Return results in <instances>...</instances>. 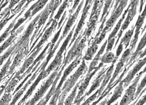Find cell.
Listing matches in <instances>:
<instances>
[{
    "instance_id": "40",
    "label": "cell",
    "mask_w": 146,
    "mask_h": 105,
    "mask_svg": "<svg viewBox=\"0 0 146 105\" xmlns=\"http://www.w3.org/2000/svg\"><path fill=\"white\" fill-rule=\"evenodd\" d=\"M24 10H21V12L15 18L14 20L12 21V23H10V24L9 25V26H8L7 28L6 29V30L4 32H3V34L0 37V44L3 41H4V40L7 38L8 36L9 35V34H10V32H11V30L12 29H13V28L15 24V22H16V20L23 13V12H24Z\"/></svg>"
},
{
    "instance_id": "47",
    "label": "cell",
    "mask_w": 146,
    "mask_h": 105,
    "mask_svg": "<svg viewBox=\"0 0 146 105\" xmlns=\"http://www.w3.org/2000/svg\"><path fill=\"white\" fill-rule=\"evenodd\" d=\"M12 95L10 93H4L0 99V105H8L12 99Z\"/></svg>"
},
{
    "instance_id": "61",
    "label": "cell",
    "mask_w": 146,
    "mask_h": 105,
    "mask_svg": "<svg viewBox=\"0 0 146 105\" xmlns=\"http://www.w3.org/2000/svg\"><path fill=\"white\" fill-rule=\"evenodd\" d=\"M5 0H0V7L2 5Z\"/></svg>"
},
{
    "instance_id": "28",
    "label": "cell",
    "mask_w": 146,
    "mask_h": 105,
    "mask_svg": "<svg viewBox=\"0 0 146 105\" xmlns=\"http://www.w3.org/2000/svg\"><path fill=\"white\" fill-rule=\"evenodd\" d=\"M107 43V40H106V41L105 42L103 46H101L100 50L97 53V55L94 57L92 61L90 63L88 73H91L97 67V65L98 64L99 61V60H100V58H101L100 55L104 52V51L105 49L106 48Z\"/></svg>"
},
{
    "instance_id": "33",
    "label": "cell",
    "mask_w": 146,
    "mask_h": 105,
    "mask_svg": "<svg viewBox=\"0 0 146 105\" xmlns=\"http://www.w3.org/2000/svg\"><path fill=\"white\" fill-rule=\"evenodd\" d=\"M15 55L14 51L13 53L11 54V55L9 56L7 62L3 66L1 70V72H0V83L6 78V75H7V73L8 71V70L9 69L10 65L12 63V60L13 59Z\"/></svg>"
},
{
    "instance_id": "5",
    "label": "cell",
    "mask_w": 146,
    "mask_h": 105,
    "mask_svg": "<svg viewBox=\"0 0 146 105\" xmlns=\"http://www.w3.org/2000/svg\"><path fill=\"white\" fill-rule=\"evenodd\" d=\"M55 0H50L49 3L46 6L45 9L41 12V15L39 17V19L37 23V25L36 27L35 32L33 33L32 36L30 41V46H31L32 43L34 40L35 37L37 38L40 35L42 31V29L48 18L50 14H51V12L53 10V7L54 4Z\"/></svg>"
},
{
    "instance_id": "23",
    "label": "cell",
    "mask_w": 146,
    "mask_h": 105,
    "mask_svg": "<svg viewBox=\"0 0 146 105\" xmlns=\"http://www.w3.org/2000/svg\"><path fill=\"white\" fill-rule=\"evenodd\" d=\"M45 70H41L40 69V72L39 73V76L36 79L35 82L33 83L32 86L30 87V88L28 89V91L27 92L25 96L22 98V99L18 103V104H24V103H25V102L26 100L28 98H30V97L31 96L33 91L36 89V87L37 86H38V83L40 82V81H41V80H43V76L44 72Z\"/></svg>"
},
{
    "instance_id": "37",
    "label": "cell",
    "mask_w": 146,
    "mask_h": 105,
    "mask_svg": "<svg viewBox=\"0 0 146 105\" xmlns=\"http://www.w3.org/2000/svg\"><path fill=\"white\" fill-rule=\"evenodd\" d=\"M135 29V25H133L131 29L129 30L124 35V37L122 38L120 43H121L125 46V48L126 49L129 46L131 38L133 35Z\"/></svg>"
},
{
    "instance_id": "25",
    "label": "cell",
    "mask_w": 146,
    "mask_h": 105,
    "mask_svg": "<svg viewBox=\"0 0 146 105\" xmlns=\"http://www.w3.org/2000/svg\"><path fill=\"white\" fill-rule=\"evenodd\" d=\"M24 29V25H22L20 27L17 31H15L14 33L11 34V36L9 37L8 39L4 42V43L0 46V55L3 52V51L7 49L10 45H12V43L17 39V36L19 34L21 33L23 31Z\"/></svg>"
},
{
    "instance_id": "9",
    "label": "cell",
    "mask_w": 146,
    "mask_h": 105,
    "mask_svg": "<svg viewBox=\"0 0 146 105\" xmlns=\"http://www.w3.org/2000/svg\"><path fill=\"white\" fill-rule=\"evenodd\" d=\"M40 15H41V13L38 14L36 17V18H35L30 23L29 26L26 30L25 31L21 38L19 39L17 43L15 44L16 46V48L15 49L16 54L17 53V51L21 48L22 47L25 45L29 44V42L30 41V37H31V35L32 34L34 29L36 28L37 25V23L39 19Z\"/></svg>"
},
{
    "instance_id": "49",
    "label": "cell",
    "mask_w": 146,
    "mask_h": 105,
    "mask_svg": "<svg viewBox=\"0 0 146 105\" xmlns=\"http://www.w3.org/2000/svg\"><path fill=\"white\" fill-rule=\"evenodd\" d=\"M132 52V51H131L130 48H128L123 53L120 60L123 61H124L125 62H127L129 60V59Z\"/></svg>"
},
{
    "instance_id": "22",
    "label": "cell",
    "mask_w": 146,
    "mask_h": 105,
    "mask_svg": "<svg viewBox=\"0 0 146 105\" xmlns=\"http://www.w3.org/2000/svg\"><path fill=\"white\" fill-rule=\"evenodd\" d=\"M50 45H51V42L48 43L47 46L45 47V48L43 50L42 52L40 53L39 56L34 61L33 63L28 67V69H27L23 74H21V75L17 77V78H18L20 81L23 79L26 76L28 75V74H29V73L31 72L32 69L35 67V66L38 63V62L41 61L42 60L44 59V57L46 56V55L47 54V53H46L47 50L49 48L50 46Z\"/></svg>"
},
{
    "instance_id": "2",
    "label": "cell",
    "mask_w": 146,
    "mask_h": 105,
    "mask_svg": "<svg viewBox=\"0 0 146 105\" xmlns=\"http://www.w3.org/2000/svg\"><path fill=\"white\" fill-rule=\"evenodd\" d=\"M76 24L74 25V27L72 29V30L70 31V33L68 34L67 37L66 38L65 40L63 42L62 46L60 48V50L58 51L55 58L54 59L52 62L50 63V65L48 67L47 69L45 70L44 72L43 79L46 78L50 74L51 72L54 71L55 69H56L58 67H60L62 64V58H63V53L64 52L66 51V48L69 41L71 40L72 37L73 33L74 31Z\"/></svg>"
},
{
    "instance_id": "38",
    "label": "cell",
    "mask_w": 146,
    "mask_h": 105,
    "mask_svg": "<svg viewBox=\"0 0 146 105\" xmlns=\"http://www.w3.org/2000/svg\"><path fill=\"white\" fill-rule=\"evenodd\" d=\"M118 57H116L114 53L111 52H106L100 58L101 62L104 64H110L113 62H116Z\"/></svg>"
},
{
    "instance_id": "31",
    "label": "cell",
    "mask_w": 146,
    "mask_h": 105,
    "mask_svg": "<svg viewBox=\"0 0 146 105\" xmlns=\"http://www.w3.org/2000/svg\"><path fill=\"white\" fill-rule=\"evenodd\" d=\"M49 0H38L36 3L32 5L28 11L31 12V19L38 12L43 8Z\"/></svg>"
},
{
    "instance_id": "45",
    "label": "cell",
    "mask_w": 146,
    "mask_h": 105,
    "mask_svg": "<svg viewBox=\"0 0 146 105\" xmlns=\"http://www.w3.org/2000/svg\"><path fill=\"white\" fill-rule=\"evenodd\" d=\"M69 4V2H68V0H65L63 1V3L62 4L61 6L59 8V10H58V12H57V14L56 15H55L54 17V19L56 20H57V21L59 20L62 14L63 13V12L65 11L66 8L67 7Z\"/></svg>"
},
{
    "instance_id": "26",
    "label": "cell",
    "mask_w": 146,
    "mask_h": 105,
    "mask_svg": "<svg viewBox=\"0 0 146 105\" xmlns=\"http://www.w3.org/2000/svg\"><path fill=\"white\" fill-rule=\"evenodd\" d=\"M99 16V15L96 14L93 16L91 18L89 19V24L83 33L84 36L86 37L87 39L89 38L93 31L95 30L98 20Z\"/></svg>"
},
{
    "instance_id": "7",
    "label": "cell",
    "mask_w": 146,
    "mask_h": 105,
    "mask_svg": "<svg viewBox=\"0 0 146 105\" xmlns=\"http://www.w3.org/2000/svg\"><path fill=\"white\" fill-rule=\"evenodd\" d=\"M146 72V67L141 72L135 79L134 80L133 83L125 91V93L120 103L121 105L129 104L132 101L134 100L136 90V87L138 86L139 81L142 76L143 73Z\"/></svg>"
},
{
    "instance_id": "43",
    "label": "cell",
    "mask_w": 146,
    "mask_h": 105,
    "mask_svg": "<svg viewBox=\"0 0 146 105\" xmlns=\"http://www.w3.org/2000/svg\"><path fill=\"white\" fill-rule=\"evenodd\" d=\"M15 48H16V46H15V44H14L13 46H10V47L8 48V49L7 50L6 52L4 53L2 55L0 56V67L3 64L4 61H5L6 59L9 58V56L11 55V54L13 53Z\"/></svg>"
},
{
    "instance_id": "20",
    "label": "cell",
    "mask_w": 146,
    "mask_h": 105,
    "mask_svg": "<svg viewBox=\"0 0 146 105\" xmlns=\"http://www.w3.org/2000/svg\"><path fill=\"white\" fill-rule=\"evenodd\" d=\"M66 66V65L62 64L61 68L60 70L59 71V72L57 74V76L55 78L54 80V82H53V83H52V86L51 87V89H50V90L49 91L48 93L47 94L46 96L38 104L45 105L48 103V101L50 99V98H51L54 94V93L56 89V84H57V82H58L59 79L60 78L62 72H63V70H64Z\"/></svg>"
},
{
    "instance_id": "62",
    "label": "cell",
    "mask_w": 146,
    "mask_h": 105,
    "mask_svg": "<svg viewBox=\"0 0 146 105\" xmlns=\"http://www.w3.org/2000/svg\"><path fill=\"white\" fill-rule=\"evenodd\" d=\"M146 29V25H145V27H144V29H143V30L142 31V32H141V35H142V34H143V32H144V31H145V30Z\"/></svg>"
},
{
    "instance_id": "35",
    "label": "cell",
    "mask_w": 146,
    "mask_h": 105,
    "mask_svg": "<svg viewBox=\"0 0 146 105\" xmlns=\"http://www.w3.org/2000/svg\"><path fill=\"white\" fill-rule=\"evenodd\" d=\"M129 7H130V5H129L128 7L124 11V13H123V14L121 18L120 19V20L118 21V23H117L115 27V28H114V29L112 31L111 33L110 34L107 40H110L111 38L116 37L117 33L119 29L121 28L122 23L123 22V20H124V19H125V16H126L127 14V12L128 11Z\"/></svg>"
},
{
    "instance_id": "27",
    "label": "cell",
    "mask_w": 146,
    "mask_h": 105,
    "mask_svg": "<svg viewBox=\"0 0 146 105\" xmlns=\"http://www.w3.org/2000/svg\"><path fill=\"white\" fill-rule=\"evenodd\" d=\"M115 1V0H104V6L103 9V14L100 21V22L101 23L100 26L102 27H104V25L106 21V18L109 14L111 8H112Z\"/></svg>"
},
{
    "instance_id": "29",
    "label": "cell",
    "mask_w": 146,
    "mask_h": 105,
    "mask_svg": "<svg viewBox=\"0 0 146 105\" xmlns=\"http://www.w3.org/2000/svg\"><path fill=\"white\" fill-rule=\"evenodd\" d=\"M125 63V62H124V61H123L120 60L118 63L117 64L115 70V72H114V73H113L112 77L111 78L110 80V82H109L108 86H107V87H106L105 89H104L101 94H103L104 93H105L110 88L111 85L113 83L115 79L118 76L119 74L123 70V66H124Z\"/></svg>"
},
{
    "instance_id": "11",
    "label": "cell",
    "mask_w": 146,
    "mask_h": 105,
    "mask_svg": "<svg viewBox=\"0 0 146 105\" xmlns=\"http://www.w3.org/2000/svg\"><path fill=\"white\" fill-rule=\"evenodd\" d=\"M93 2V0H86V4L83 8V10H82L81 17L80 19L77 26H76L72 39L71 40V42L68 46V49L70 48V47L72 46V44L74 43V42L77 38L80 31H81L82 27L84 26V24H85V20L87 17L88 11L92 4Z\"/></svg>"
},
{
    "instance_id": "48",
    "label": "cell",
    "mask_w": 146,
    "mask_h": 105,
    "mask_svg": "<svg viewBox=\"0 0 146 105\" xmlns=\"http://www.w3.org/2000/svg\"><path fill=\"white\" fill-rule=\"evenodd\" d=\"M146 34L145 33V35L143 37L141 40L140 42L139 43L138 45V47H137V49H136L135 52L137 53H141L142 52V50L145 46H146Z\"/></svg>"
},
{
    "instance_id": "17",
    "label": "cell",
    "mask_w": 146,
    "mask_h": 105,
    "mask_svg": "<svg viewBox=\"0 0 146 105\" xmlns=\"http://www.w3.org/2000/svg\"><path fill=\"white\" fill-rule=\"evenodd\" d=\"M109 67H104L103 69L101 70L99 72L98 74V76L96 77V79L93 82L92 85L91 86V88H90V89L89 91L86 93L84 95H83L81 98H80V100H79V101H78V104H80L81 102L85 98L86 96H88L90 95L94 91H95L97 89H98L100 85V83L101 82H102L103 78H104V76L105 75L106 72V71L108 70L109 69Z\"/></svg>"
},
{
    "instance_id": "53",
    "label": "cell",
    "mask_w": 146,
    "mask_h": 105,
    "mask_svg": "<svg viewBox=\"0 0 146 105\" xmlns=\"http://www.w3.org/2000/svg\"><path fill=\"white\" fill-rule=\"evenodd\" d=\"M15 72H13V74H12V76H11L0 87V97H1V95L2 94L3 92H4V90H5V88H6V87H7V84H8L9 82H10V80L12 79V78L13 77V76H14L15 74Z\"/></svg>"
},
{
    "instance_id": "41",
    "label": "cell",
    "mask_w": 146,
    "mask_h": 105,
    "mask_svg": "<svg viewBox=\"0 0 146 105\" xmlns=\"http://www.w3.org/2000/svg\"><path fill=\"white\" fill-rule=\"evenodd\" d=\"M19 82V80L18 78H16L13 76L10 82H9L7 87H6V88L5 89V93H10L12 92H14L15 87L17 86Z\"/></svg>"
},
{
    "instance_id": "52",
    "label": "cell",
    "mask_w": 146,
    "mask_h": 105,
    "mask_svg": "<svg viewBox=\"0 0 146 105\" xmlns=\"http://www.w3.org/2000/svg\"><path fill=\"white\" fill-rule=\"evenodd\" d=\"M16 14V13H14L11 16L9 17V15L7 16L2 22H0V32H1V30L3 28L4 26L6 25V24L8 22L9 20H10L12 18H13L14 16Z\"/></svg>"
},
{
    "instance_id": "44",
    "label": "cell",
    "mask_w": 146,
    "mask_h": 105,
    "mask_svg": "<svg viewBox=\"0 0 146 105\" xmlns=\"http://www.w3.org/2000/svg\"><path fill=\"white\" fill-rule=\"evenodd\" d=\"M110 30H111L110 29L109 27H107V26H106V27L104 28V29L102 30V31H101L98 37L97 38H94V40L93 41H94L96 42V44H98V45L100 44L105 37L106 33Z\"/></svg>"
},
{
    "instance_id": "42",
    "label": "cell",
    "mask_w": 146,
    "mask_h": 105,
    "mask_svg": "<svg viewBox=\"0 0 146 105\" xmlns=\"http://www.w3.org/2000/svg\"><path fill=\"white\" fill-rule=\"evenodd\" d=\"M41 61H39V62H38V63L35 66V67H34V68L32 69V70H31L32 72H31L29 73V74H28V75H27V76L25 78V79H24V80H23L22 82H21V83L19 85V86H18L17 88H16V89H15L14 92H13V94H12V95H14L16 93H17V92H18V91H19V89H20L21 87H23V85H24L25 83V82L27 81V79H28V78H30V77L32 76V75L33 72H34L36 71V70L37 69L38 67L40 65V64H41Z\"/></svg>"
},
{
    "instance_id": "39",
    "label": "cell",
    "mask_w": 146,
    "mask_h": 105,
    "mask_svg": "<svg viewBox=\"0 0 146 105\" xmlns=\"http://www.w3.org/2000/svg\"><path fill=\"white\" fill-rule=\"evenodd\" d=\"M84 78L81 79L74 86L72 93L70 94V95L67 98L66 100L64 102V104L65 105H72L73 104V101L74 99L75 98L76 96V93H77V89L79 88L80 83L82 82Z\"/></svg>"
},
{
    "instance_id": "63",
    "label": "cell",
    "mask_w": 146,
    "mask_h": 105,
    "mask_svg": "<svg viewBox=\"0 0 146 105\" xmlns=\"http://www.w3.org/2000/svg\"><path fill=\"white\" fill-rule=\"evenodd\" d=\"M73 0H68V2L69 3L72 2Z\"/></svg>"
},
{
    "instance_id": "16",
    "label": "cell",
    "mask_w": 146,
    "mask_h": 105,
    "mask_svg": "<svg viewBox=\"0 0 146 105\" xmlns=\"http://www.w3.org/2000/svg\"><path fill=\"white\" fill-rule=\"evenodd\" d=\"M146 58H145L143 59L140 60L138 61V63L135 65L133 68L129 72L127 76L122 81L123 83V87L126 88L129 85L133 80L136 74L139 72V71L145 65Z\"/></svg>"
},
{
    "instance_id": "36",
    "label": "cell",
    "mask_w": 146,
    "mask_h": 105,
    "mask_svg": "<svg viewBox=\"0 0 146 105\" xmlns=\"http://www.w3.org/2000/svg\"><path fill=\"white\" fill-rule=\"evenodd\" d=\"M104 0H95L89 19L96 14L100 15L104 4Z\"/></svg>"
},
{
    "instance_id": "10",
    "label": "cell",
    "mask_w": 146,
    "mask_h": 105,
    "mask_svg": "<svg viewBox=\"0 0 146 105\" xmlns=\"http://www.w3.org/2000/svg\"><path fill=\"white\" fill-rule=\"evenodd\" d=\"M104 64L102 62L100 63L99 65L93 71L90 73H87L86 77L81 83V84L80 85L79 87V92L78 94L76 95L74 101V104L78 105V101L80 98L82 97L85 93L86 89L87 88L89 83L92 78L95 75V73L101 68L104 66Z\"/></svg>"
},
{
    "instance_id": "4",
    "label": "cell",
    "mask_w": 146,
    "mask_h": 105,
    "mask_svg": "<svg viewBox=\"0 0 146 105\" xmlns=\"http://www.w3.org/2000/svg\"><path fill=\"white\" fill-rule=\"evenodd\" d=\"M81 57L80 58H76L73 61L72 63L70 65L66 68L64 71L63 72V76L62 77L59 83V84L56 89L54 93L52 96L51 100L50 102V105H56V104L57 100L59 99V96L61 93V87H62L63 83L65 82L68 76L70 75V73L73 71V70L80 63Z\"/></svg>"
},
{
    "instance_id": "51",
    "label": "cell",
    "mask_w": 146,
    "mask_h": 105,
    "mask_svg": "<svg viewBox=\"0 0 146 105\" xmlns=\"http://www.w3.org/2000/svg\"><path fill=\"white\" fill-rule=\"evenodd\" d=\"M116 37L112 38L109 40H107V48H106V52H110L113 48V46L115 44V41Z\"/></svg>"
},
{
    "instance_id": "59",
    "label": "cell",
    "mask_w": 146,
    "mask_h": 105,
    "mask_svg": "<svg viewBox=\"0 0 146 105\" xmlns=\"http://www.w3.org/2000/svg\"><path fill=\"white\" fill-rule=\"evenodd\" d=\"M35 1V0H28L27 1V3L25 5V6H24V7H23V8H22V9H25L27 7H28V5H29V4H30V3H31V2L33 1Z\"/></svg>"
},
{
    "instance_id": "56",
    "label": "cell",
    "mask_w": 146,
    "mask_h": 105,
    "mask_svg": "<svg viewBox=\"0 0 146 105\" xmlns=\"http://www.w3.org/2000/svg\"><path fill=\"white\" fill-rule=\"evenodd\" d=\"M66 13L67 11H65V12H64V13L63 14V15H62V18L60 21V22H59V23H58V28H57V29H59L60 28L62 22H63L64 20H65V19L66 18Z\"/></svg>"
},
{
    "instance_id": "54",
    "label": "cell",
    "mask_w": 146,
    "mask_h": 105,
    "mask_svg": "<svg viewBox=\"0 0 146 105\" xmlns=\"http://www.w3.org/2000/svg\"><path fill=\"white\" fill-rule=\"evenodd\" d=\"M123 44H122L121 43H120L117 47V49L116 50V56L118 57L120 56L121 54V53L123 50Z\"/></svg>"
},
{
    "instance_id": "46",
    "label": "cell",
    "mask_w": 146,
    "mask_h": 105,
    "mask_svg": "<svg viewBox=\"0 0 146 105\" xmlns=\"http://www.w3.org/2000/svg\"><path fill=\"white\" fill-rule=\"evenodd\" d=\"M146 84V76L145 75V77L144 78L142 81H141V83L138 85V87H137V92L135 93V95L134 100L136 99V98L139 97L140 94L141 93L144 88L145 87Z\"/></svg>"
},
{
    "instance_id": "6",
    "label": "cell",
    "mask_w": 146,
    "mask_h": 105,
    "mask_svg": "<svg viewBox=\"0 0 146 105\" xmlns=\"http://www.w3.org/2000/svg\"><path fill=\"white\" fill-rule=\"evenodd\" d=\"M139 0H130V3L129 4L130 5V7L127 13V15L126 20L121 27V29L120 31L117 34V39L114 46V49L116 48L117 45L119 42V40L122 35L123 33L125 30L127 29L131 21L134 18L137 14V7L139 5Z\"/></svg>"
},
{
    "instance_id": "3",
    "label": "cell",
    "mask_w": 146,
    "mask_h": 105,
    "mask_svg": "<svg viewBox=\"0 0 146 105\" xmlns=\"http://www.w3.org/2000/svg\"><path fill=\"white\" fill-rule=\"evenodd\" d=\"M61 67L62 65L54 70L53 73L50 76L46 81L41 85V87L37 91L33 98H32L31 100H29L27 103H26L25 104L26 105L35 104L37 102H38V100H40L43 97L47 90L53 83L56 77L57 76L60 70Z\"/></svg>"
},
{
    "instance_id": "1",
    "label": "cell",
    "mask_w": 146,
    "mask_h": 105,
    "mask_svg": "<svg viewBox=\"0 0 146 105\" xmlns=\"http://www.w3.org/2000/svg\"><path fill=\"white\" fill-rule=\"evenodd\" d=\"M88 70V67L85 60H83L81 64L80 65L75 72L64 83L62 88L61 89V93L59 96V105H63L67 95L69 93L71 89L74 87L79 78L82 75L86 73Z\"/></svg>"
},
{
    "instance_id": "50",
    "label": "cell",
    "mask_w": 146,
    "mask_h": 105,
    "mask_svg": "<svg viewBox=\"0 0 146 105\" xmlns=\"http://www.w3.org/2000/svg\"><path fill=\"white\" fill-rule=\"evenodd\" d=\"M98 89L97 91L92 96H90L87 100H86L83 104L82 105H89L91 104V103L94 101L96 98H97V96H98Z\"/></svg>"
},
{
    "instance_id": "14",
    "label": "cell",
    "mask_w": 146,
    "mask_h": 105,
    "mask_svg": "<svg viewBox=\"0 0 146 105\" xmlns=\"http://www.w3.org/2000/svg\"><path fill=\"white\" fill-rule=\"evenodd\" d=\"M29 48H21L18 51V53L15 55L13 64L9 67V70L7 73V76H6V78L13 73L15 69L20 65L24 57L27 56L29 54Z\"/></svg>"
},
{
    "instance_id": "18",
    "label": "cell",
    "mask_w": 146,
    "mask_h": 105,
    "mask_svg": "<svg viewBox=\"0 0 146 105\" xmlns=\"http://www.w3.org/2000/svg\"><path fill=\"white\" fill-rule=\"evenodd\" d=\"M139 60H136L133 63H132V64L129 65H125V66H124V69L123 70V72L122 73L120 77L118 78V79L116 80V81H115V82H113V83L111 85L110 87V88L105 92V93H104L103 94H101L100 95V96L98 98V100H96L95 102H94L93 103H92L93 105H96L98 104L99 102H100L101 100L103 99L105 97H106L109 93H110V91L115 87V86H116V85H117L121 81H122V79L123 78L124 76H125L126 73L129 70V69H130V67L137 61Z\"/></svg>"
},
{
    "instance_id": "58",
    "label": "cell",
    "mask_w": 146,
    "mask_h": 105,
    "mask_svg": "<svg viewBox=\"0 0 146 105\" xmlns=\"http://www.w3.org/2000/svg\"><path fill=\"white\" fill-rule=\"evenodd\" d=\"M145 0H140V6L139 10V12L140 14L142 9H143V6H144V4H145Z\"/></svg>"
},
{
    "instance_id": "21",
    "label": "cell",
    "mask_w": 146,
    "mask_h": 105,
    "mask_svg": "<svg viewBox=\"0 0 146 105\" xmlns=\"http://www.w3.org/2000/svg\"><path fill=\"white\" fill-rule=\"evenodd\" d=\"M43 47V46L41 47L40 48L36 49V51H34V52H33L31 54V55L28 58L26 59L25 62H24L23 65H22V67H21V68L18 72H17L15 73L14 76H15L17 77L21 76V74H23L28 69V67L33 63L35 58H36V55H37L40 52V51L42 50Z\"/></svg>"
},
{
    "instance_id": "8",
    "label": "cell",
    "mask_w": 146,
    "mask_h": 105,
    "mask_svg": "<svg viewBox=\"0 0 146 105\" xmlns=\"http://www.w3.org/2000/svg\"><path fill=\"white\" fill-rule=\"evenodd\" d=\"M129 0H116L114 7V9L111 14L110 18L106 23V26L110 29H112L117 19L122 13L123 9L127 4Z\"/></svg>"
},
{
    "instance_id": "12",
    "label": "cell",
    "mask_w": 146,
    "mask_h": 105,
    "mask_svg": "<svg viewBox=\"0 0 146 105\" xmlns=\"http://www.w3.org/2000/svg\"><path fill=\"white\" fill-rule=\"evenodd\" d=\"M146 14V8L145 7L142 13L139 15L138 20L136 21V24L135 25V34L133 38L130 42V47H129L132 52L134 50L136 46V43L139 40V35L140 33V29L144 24V21L145 19Z\"/></svg>"
},
{
    "instance_id": "13",
    "label": "cell",
    "mask_w": 146,
    "mask_h": 105,
    "mask_svg": "<svg viewBox=\"0 0 146 105\" xmlns=\"http://www.w3.org/2000/svg\"><path fill=\"white\" fill-rule=\"evenodd\" d=\"M84 0H82L81 1L80 4L78 5V7H77L75 12L72 15L69 17V19H68V20L67 22L66 25V26H65L64 31H63L62 35L60 37V39H59L57 43L60 44L62 41L67 35L68 32L70 31L71 28L72 27L74 23H75L76 20L77 18V17H78V15H79V12L80 11L82 8V6H83V4H84Z\"/></svg>"
},
{
    "instance_id": "57",
    "label": "cell",
    "mask_w": 146,
    "mask_h": 105,
    "mask_svg": "<svg viewBox=\"0 0 146 105\" xmlns=\"http://www.w3.org/2000/svg\"><path fill=\"white\" fill-rule=\"evenodd\" d=\"M146 102V95H145L144 96H143V98L139 100L138 103H136L135 104L136 105H144V104H145Z\"/></svg>"
},
{
    "instance_id": "15",
    "label": "cell",
    "mask_w": 146,
    "mask_h": 105,
    "mask_svg": "<svg viewBox=\"0 0 146 105\" xmlns=\"http://www.w3.org/2000/svg\"><path fill=\"white\" fill-rule=\"evenodd\" d=\"M58 21L55 19H53V21L52 22V24H51V26L49 28H47L44 32V34L43 35L42 37V39L40 40L39 42H38V44L34 47V48L33 49L31 52L29 53L28 54V56H30L31 54L33 52L36 51V49L40 48L41 47L43 46L44 44L46 42L48 41V40L49 38L52 35V33L54 31V30L56 29L57 25H58Z\"/></svg>"
},
{
    "instance_id": "30",
    "label": "cell",
    "mask_w": 146,
    "mask_h": 105,
    "mask_svg": "<svg viewBox=\"0 0 146 105\" xmlns=\"http://www.w3.org/2000/svg\"><path fill=\"white\" fill-rule=\"evenodd\" d=\"M123 83L122 81L120 82L118 86L115 88L114 91L113 95L111 98L109 100H107L106 105H111L112 103L117 100L121 96L124 90Z\"/></svg>"
},
{
    "instance_id": "34",
    "label": "cell",
    "mask_w": 146,
    "mask_h": 105,
    "mask_svg": "<svg viewBox=\"0 0 146 105\" xmlns=\"http://www.w3.org/2000/svg\"><path fill=\"white\" fill-rule=\"evenodd\" d=\"M98 48V45L96 42L93 41L91 46L88 48L85 56L82 58V60L85 61L92 60L94 55L95 54Z\"/></svg>"
},
{
    "instance_id": "32",
    "label": "cell",
    "mask_w": 146,
    "mask_h": 105,
    "mask_svg": "<svg viewBox=\"0 0 146 105\" xmlns=\"http://www.w3.org/2000/svg\"><path fill=\"white\" fill-rule=\"evenodd\" d=\"M82 37L83 38L81 39L75 50L73 53L72 57H73L74 59L75 58L81 57L82 55V51H83L86 47V41L87 39L86 37L84 36V35Z\"/></svg>"
},
{
    "instance_id": "19",
    "label": "cell",
    "mask_w": 146,
    "mask_h": 105,
    "mask_svg": "<svg viewBox=\"0 0 146 105\" xmlns=\"http://www.w3.org/2000/svg\"><path fill=\"white\" fill-rule=\"evenodd\" d=\"M42 65H40L38 67L37 69L36 70L34 74L28 80V82L25 84V85L20 89L17 93H15V95L14 96L13 98L12 102L10 103V105H15L16 104L18 100L21 97L23 94L25 93V91L27 89L28 87V86L31 83L35 80V78L36 77L38 73H40V69H41Z\"/></svg>"
},
{
    "instance_id": "24",
    "label": "cell",
    "mask_w": 146,
    "mask_h": 105,
    "mask_svg": "<svg viewBox=\"0 0 146 105\" xmlns=\"http://www.w3.org/2000/svg\"><path fill=\"white\" fill-rule=\"evenodd\" d=\"M115 62H113L112 63V65L109 67V69L106 71V74L105 75L103 78V82L101 84L100 88L98 89V96H97V98H98L102 94V92L104 91V89L105 88L106 86L107 85L108 82L110 81L112 76V72H113V70L114 69V66Z\"/></svg>"
},
{
    "instance_id": "55",
    "label": "cell",
    "mask_w": 146,
    "mask_h": 105,
    "mask_svg": "<svg viewBox=\"0 0 146 105\" xmlns=\"http://www.w3.org/2000/svg\"><path fill=\"white\" fill-rule=\"evenodd\" d=\"M80 1V0H75L74 2V5H73L72 8V10L70 11L71 13L72 12H74V11L75 10L76 8L77 7L78 5H79Z\"/></svg>"
},
{
    "instance_id": "60",
    "label": "cell",
    "mask_w": 146,
    "mask_h": 105,
    "mask_svg": "<svg viewBox=\"0 0 146 105\" xmlns=\"http://www.w3.org/2000/svg\"><path fill=\"white\" fill-rule=\"evenodd\" d=\"M146 55V49H145V51L144 52H142L141 53L140 55H139V58L140 59H141L143 58L144 56Z\"/></svg>"
}]
</instances>
